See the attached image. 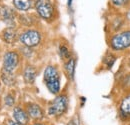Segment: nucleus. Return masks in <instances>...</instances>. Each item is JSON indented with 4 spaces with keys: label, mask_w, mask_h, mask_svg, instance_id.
Returning a JSON list of instances; mask_svg holds the SVG:
<instances>
[{
    "label": "nucleus",
    "mask_w": 130,
    "mask_h": 125,
    "mask_svg": "<svg viewBox=\"0 0 130 125\" xmlns=\"http://www.w3.org/2000/svg\"><path fill=\"white\" fill-rule=\"evenodd\" d=\"M109 46L114 52H123L130 48V28L115 32L109 39Z\"/></svg>",
    "instance_id": "obj_1"
},
{
    "label": "nucleus",
    "mask_w": 130,
    "mask_h": 125,
    "mask_svg": "<svg viewBox=\"0 0 130 125\" xmlns=\"http://www.w3.org/2000/svg\"><path fill=\"white\" fill-rule=\"evenodd\" d=\"M43 79L50 93L57 95L60 92V75L58 69L55 66L48 65L45 68Z\"/></svg>",
    "instance_id": "obj_2"
},
{
    "label": "nucleus",
    "mask_w": 130,
    "mask_h": 125,
    "mask_svg": "<svg viewBox=\"0 0 130 125\" xmlns=\"http://www.w3.org/2000/svg\"><path fill=\"white\" fill-rule=\"evenodd\" d=\"M34 9L39 18L50 21L55 17L56 7L53 0H34Z\"/></svg>",
    "instance_id": "obj_3"
},
{
    "label": "nucleus",
    "mask_w": 130,
    "mask_h": 125,
    "mask_svg": "<svg viewBox=\"0 0 130 125\" xmlns=\"http://www.w3.org/2000/svg\"><path fill=\"white\" fill-rule=\"evenodd\" d=\"M68 108V98L66 95H58L48 107V114L51 116H61Z\"/></svg>",
    "instance_id": "obj_4"
},
{
    "label": "nucleus",
    "mask_w": 130,
    "mask_h": 125,
    "mask_svg": "<svg viewBox=\"0 0 130 125\" xmlns=\"http://www.w3.org/2000/svg\"><path fill=\"white\" fill-rule=\"evenodd\" d=\"M41 39H42L41 33L36 29H27L22 32L19 36L20 42L25 47H29V48L37 46L41 42Z\"/></svg>",
    "instance_id": "obj_5"
},
{
    "label": "nucleus",
    "mask_w": 130,
    "mask_h": 125,
    "mask_svg": "<svg viewBox=\"0 0 130 125\" xmlns=\"http://www.w3.org/2000/svg\"><path fill=\"white\" fill-rule=\"evenodd\" d=\"M19 64V55L15 51H8L3 58V69L7 71H14Z\"/></svg>",
    "instance_id": "obj_6"
},
{
    "label": "nucleus",
    "mask_w": 130,
    "mask_h": 125,
    "mask_svg": "<svg viewBox=\"0 0 130 125\" xmlns=\"http://www.w3.org/2000/svg\"><path fill=\"white\" fill-rule=\"evenodd\" d=\"M0 17L8 25V27H14L15 26L14 20L16 17V13H15L14 9H12L6 5L1 6L0 7Z\"/></svg>",
    "instance_id": "obj_7"
},
{
    "label": "nucleus",
    "mask_w": 130,
    "mask_h": 125,
    "mask_svg": "<svg viewBox=\"0 0 130 125\" xmlns=\"http://www.w3.org/2000/svg\"><path fill=\"white\" fill-rule=\"evenodd\" d=\"M14 8L19 12L26 13L34 7V0H12Z\"/></svg>",
    "instance_id": "obj_8"
},
{
    "label": "nucleus",
    "mask_w": 130,
    "mask_h": 125,
    "mask_svg": "<svg viewBox=\"0 0 130 125\" xmlns=\"http://www.w3.org/2000/svg\"><path fill=\"white\" fill-rule=\"evenodd\" d=\"M27 114L33 118V119H41L43 117V110L42 108L36 104V103H30L27 105V109H26Z\"/></svg>",
    "instance_id": "obj_9"
},
{
    "label": "nucleus",
    "mask_w": 130,
    "mask_h": 125,
    "mask_svg": "<svg viewBox=\"0 0 130 125\" xmlns=\"http://www.w3.org/2000/svg\"><path fill=\"white\" fill-rule=\"evenodd\" d=\"M13 116L20 125H26L29 121V115L25 110L20 107H15L13 110Z\"/></svg>",
    "instance_id": "obj_10"
},
{
    "label": "nucleus",
    "mask_w": 130,
    "mask_h": 125,
    "mask_svg": "<svg viewBox=\"0 0 130 125\" xmlns=\"http://www.w3.org/2000/svg\"><path fill=\"white\" fill-rule=\"evenodd\" d=\"M37 76V71H36V68L33 67L31 65H28L24 68L23 70V79L26 83L28 84H32L34 83L35 79Z\"/></svg>",
    "instance_id": "obj_11"
},
{
    "label": "nucleus",
    "mask_w": 130,
    "mask_h": 125,
    "mask_svg": "<svg viewBox=\"0 0 130 125\" xmlns=\"http://www.w3.org/2000/svg\"><path fill=\"white\" fill-rule=\"evenodd\" d=\"M1 79L2 82L7 86H13L16 83V78L13 71H7L3 68L1 70Z\"/></svg>",
    "instance_id": "obj_12"
},
{
    "label": "nucleus",
    "mask_w": 130,
    "mask_h": 125,
    "mask_svg": "<svg viewBox=\"0 0 130 125\" xmlns=\"http://www.w3.org/2000/svg\"><path fill=\"white\" fill-rule=\"evenodd\" d=\"M120 113L126 117H130V93H127L121 100L119 105Z\"/></svg>",
    "instance_id": "obj_13"
},
{
    "label": "nucleus",
    "mask_w": 130,
    "mask_h": 125,
    "mask_svg": "<svg viewBox=\"0 0 130 125\" xmlns=\"http://www.w3.org/2000/svg\"><path fill=\"white\" fill-rule=\"evenodd\" d=\"M2 37L6 43H9V44L13 43L15 42L17 38L16 30L14 29V27H7L6 29H4V31L2 33Z\"/></svg>",
    "instance_id": "obj_14"
},
{
    "label": "nucleus",
    "mask_w": 130,
    "mask_h": 125,
    "mask_svg": "<svg viewBox=\"0 0 130 125\" xmlns=\"http://www.w3.org/2000/svg\"><path fill=\"white\" fill-rule=\"evenodd\" d=\"M75 67H76V60L72 57L69 58L65 63V71H66V74L68 75L70 80H74Z\"/></svg>",
    "instance_id": "obj_15"
},
{
    "label": "nucleus",
    "mask_w": 130,
    "mask_h": 125,
    "mask_svg": "<svg viewBox=\"0 0 130 125\" xmlns=\"http://www.w3.org/2000/svg\"><path fill=\"white\" fill-rule=\"evenodd\" d=\"M114 9H126L130 6V0H109Z\"/></svg>",
    "instance_id": "obj_16"
},
{
    "label": "nucleus",
    "mask_w": 130,
    "mask_h": 125,
    "mask_svg": "<svg viewBox=\"0 0 130 125\" xmlns=\"http://www.w3.org/2000/svg\"><path fill=\"white\" fill-rule=\"evenodd\" d=\"M26 13H27V12H26ZM26 13L19 15L18 20H19V22H20L22 25H24V26H32L33 24H34L35 18H34L33 15H29V14H26Z\"/></svg>",
    "instance_id": "obj_17"
},
{
    "label": "nucleus",
    "mask_w": 130,
    "mask_h": 125,
    "mask_svg": "<svg viewBox=\"0 0 130 125\" xmlns=\"http://www.w3.org/2000/svg\"><path fill=\"white\" fill-rule=\"evenodd\" d=\"M59 54H60V57L63 60H68L69 58H71L70 50L68 49V47L65 46V45H61L59 47Z\"/></svg>",
    "instance_id": "obj_18"
},
{
    "label": "nucleus",
    "mask_w": 130,
    "mask_h": 125,
    "mask_svg": "<svg viewBox=\"0 0 130 125\" xmlns=\"http://www.w3.org/2000/svg\"><path fill=\"white\" fill-rule=\"evenodd\" d=\"M115 61H116V56L114 54H112V53H108L105 56V58H104V64L107 66L108 69H110L113 66Z\"/></svg>",
    "instance_id": "obj_19"
},
{
    "label": "nucleus",
    "mask_w": 130,
    "mask_h": 125,
    "mask_svg": "<svg viewBox=\"0 0 130 125\" xmlns=\"http://www.w3.org/2000/svg\"><path fill=\"white\" fill-rule=\"evenodd\" d=\"M4 102H5V104H6L7 106H12V105L14 104L15 100H14V97H13L11 94H8V95L5 97Z\"/></svg>",
    "instance_id": "obj_20"
},
{
    "label": "nucleus",
    "mask_w": 130,
    "mask_h": 125,
    "mask_svg": "<svg viewBox=\"0 0 130 125\" xmlns=\"http://www.w3.org/2000/svg\"><path fill=\"white\" fill-rule=\"evenodd\" d=\"M123 85L126 87H130V72L125 74L123 77Z\"/></svg>",
    "instance_id": "obj_21"
},
{
    "label": "nucleus",
    "mask_w": 130,
    "mask_h": 125,
    "mask_svg": "<svg viewBox=\"0 0 130 125\" xmlns=\"http://www.w3.org/2000/svg\"><path fill=\"white\" fill-rule=\"evenodd\" d=\"M124 16H125V19H126V22L130 24V6L127 7L124 11Z\"/></svg>",
    "instance_id": "obj_22"
},
{
    "label": "nucleus",
    "mask_w": 130,
    "mask_h": 125,
    "mask_svg": "<svg viewBox=\"0 0 130 125\" xmlns=\"http://www.w3.org/2000/svg\"><path fill=\"white\" fill-rule=\"evenodd\" d=\"M7 125H20L17 121H12V120H8L7 121Z\"/></svg>",
    "instance_id": "obj_23"
},
{
    "label": "nucleus",
    "mask_w": 130,
    "mask_h": 125,
    "mask_svg": "<svg viewBox=\"0 0 130 125\" xmlns=\"http://www.w3.org/2000/svg\"><path fill=\"white\" fill-rule=\"evenodd\" d=\"M34 125H43V124H40V123H36V124H34Z\"/></svg>",
    "instance_id": "obj_24"
}]
</instances>
